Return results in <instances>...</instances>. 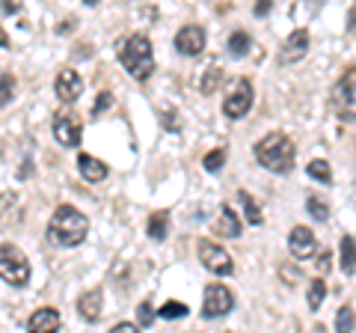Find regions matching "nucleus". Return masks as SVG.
I'll return each mask as SVG.
<instances>
[{
  "label": "nucleus",
  "instance_id": "f03ea898",
  "mask_svg": "<svg viewBox=\"0 0 356 333\" xmlns=\"http://www.w3.org/2000/svg\"><path fill=\"white\" fill-rule=\"evenodd\" d=\"M255 158H259V164L270 173H291L294 158H297L294 140L288 134H282V131L264 134L259 143H255Z\"/></svg>",
  "mask_w": 356,
  "mask_h": 333
},
{
  "label": "nucleus",
  "instance_id": "a878e982",
  "mask_svg": "<svg viewBox=\"0 0 356 333\" xmlns=\"http://www.w3.org/2000/svg\"><path fill=\"white\" fill-rule=\"evenodd\" d=\"M15 95V77L13 75H0V107H6Z\"/></svg>",
  "mask_w": 356,
  "mask_h": 333
},
{
  "label": "nucleus",
  "instance_id": "e433bc0d",
  "mask_svg": "<svg viewBox=\"0 0 356 333\" xmlns=\"http://www.w3.org/2000/svg\"><path fill=\"white\" fill-rule=\"evenodd\" d=\"M0 48H9V36L3 33V27H0Z\"/></svg>",
  "mask_w": 356,
  "mask_h": 333
},
{
  "label": "nucleus",
  "instance_id": "cd10ccee",
  "mask_svg": "<svg viewBox=\"0 0 356 333\" xmlns=\"http://www.w3.org/2000/svg\"><path fill=\"white\" fill-rule=\"evenodd\" d=\"M336 330H356V318H353V309L350 307H341L339 316H336Z\"/></svg>",
  "mask_w": 356,
  "mask_h": 333
},
{
  "label": "nucleus",
  "instance_id": "393cba45",
  "mask_svg": "<svg viewBox=\"0 0 356 333\" xmlns=\"http://www.w3.org/2000/svg\"><path fill=\"white\" fill-rule=\"evenodd\" d=\"M306 208H309L312 217L321 220V224H324V220L330 217V206L324 203V199H318V196H309V199H306Z\"/></svg>",
  "mask_w": 356,
  "mask_h": 333
},
{
  "label": "nucleus",
  "instance_id": "c9c22d12",
  "mask_svg": "<svg viewBox=\"0 0 356 333\" xmlns=\"http://www.w3.org/2000/svg\"><path fill=\"white\" fill-rule=\"evenodd\" d=\"M348 30H356V6L350 9V21H348Z\"/></svg>",
  "mask_w": 356,
  "mask_h": 333
},
{
  "label": "nucleus",
  "instance_id": "2f4dec72",
  "mask_svg": "<svg viewBox=\"0 0 356 333\" xmlns=\"http://www.w3.org/2000/svg\"><path fill=\"white\" fill-rule=\"evenodd\" d=\"M0 9H3L6 15H13V13H21V0H0Z\"/></svg>",
  "mask_w": 356,
  "mask_h": 333
},
{
  "label": "nucleus",
  "instance_id": "b1692460",
  "mask_svg": "<svg viewBox=\"0 0 356 333\" xmlns=\"http://www.w3.org/2000/svg\"><path fill=\"white\" fill-rule=\"evenodd\" d=\"M191 309H187L181 301H166L161 309H158V316L163 318V321H175V318H184Z\"/></svg>",
  "mask_w": 356,
  "mask_h": 333
},
{
  "label": "nucleus",
  "instance_id": "9b49d317",
  "mask_svg": "<svg viewBox=\"0 0 356 333\" xmlns=\"http://www.w3.org/2000/svg\"><path fill=\"white\" fill-rule=\"evenodd\" d=\"M288 250H291V256L300 262V259H312L318 250V238L312 235L309 226H294L288 232Z\"/></svg>",
  "mask_w": 356,
  "mask_h": 333
},
{
  "label": "nucleus",
  "instance_id": "6ab92c4d",
  "mask_svg": "<svg viewBox=\"0 0 356 333\" xmlns=\"http://www.w3.org/2000/svg\"><path fill=\"white\" fill-rule=\"evenodd\" d=\"M229 54H232V57H247V54H250V48H252V39H250V33H243V30H238V33H232V36H229Z\"/></svg>",
  "mask_w": 356,
  "mask_h": 333
},
{
  "label": "nucleus",
  "instance_id": "0eeeda50",
  "mask_svg": "<svg viewBox=\"0 0 356 333\" xmlns=\"http://www.w3.org/2000/svg\"><path fill=\"white\" fill-rule=\"evenodd\" d=\"M232 307H235V295H232L226 286L211 283V286L205 288V301H202V316H205V318L229 316Z\"/></svg>",
  "mask_w": 356,
  "mask_h": 333
},
{
  "label": "nucleus",
  "instance_id": "9d476101",
  "mask_svg": "<svg viewBox=\"0 0 356 333\" xmlns=\"http://www.w3.org/2000/svg\"><path fill=\"white\" fill-rule=\"evenodd\" d=\"M54 93H57V98L63 104H74L77 98H81V93H83L81 75H77L74 69H60L57 77H54Z\"/></svg>",
  "mask_w": 356,
  "mask_h": 333
},
{
  "label": "nucleus",
  "instance_id": "aec40b11",
  "mask_svg": "<svg viewBox=\"0 0 356 333\" xmlns=\"http://www.w3.org/2000/svg\"><path fill=\"white\" fill-rule=\"evenodd\" d=\"M149 235L154 241H163L166 235H170V215H166V212H154L149 217Z\"/></svg>",
  "mask_w": 356,
  "mask_h": 333
},
{
  "label": "nucleus",
  "instance_id": "4be33fe9",
  "mask_svg": "<svg viewBox=\"0 0 356 333\" xmlns=\"http://www.w3.org/2000/svg\"><path fill=\"white\" fill-rule=\"evenodd\" d=\"M238 199H241V206H243V215H247V220L252 226H261L264 224V217H261V212H259V203L247 194V191H241L238 194Z\"/></svg>",
  "mask_w": 356,
  "mask_h": 333
},
{
  "label": "nucleus",
  "instance_id": "1a4fd4ad",
  "mask_svg": "<svg viewBox=\"0 0 356 333\" xmlns=\"http://www.w3.org/2000/svg\"><path fill=\"white\" fill-rule=\"evenodd\" d=\"M54 137H57V143H63L65 149H74L77 143H81V119H77L74 114H69V110H63V114L54 116Z\"/></svg>",
  "mask_w": 356,
  "mask_h": 333
},
{
  "label": "nucleus",
  "instance_id": "a211bd4d",
  "mask_svg": "<svg viewBox=\"0 0 356 333\" xmlns=\"http://www.w3.org/2000/svg\"><path fill=\"white\" fill-rule=\"evenodd\" d=\"M217 232L226 238H241V220L235 217V212H232L229 206L220 208V224H217Z\"/></svg>",
  "mask_w": 356,
  "mask_h": 333
},
{
  "label": "nucleus",
  "instance_id": "4468645a",
  "mask_svg": "<svg viewBox=\"0 0 356 333\" xmlns=\"http://www.w3.org/2000/svg\"><path fill=\"white\" fill-rule=\"evenodd\" d=\"M60 325H63V316H60V309H54V307L36 309L27 321V327L33 333H54V330H60Z\"/></svg>",
  "mask_w": 356,
  "mask_h": 333
},
{
  "label": "nucleus",
  "instance_id": "2eb2a0df",
  "mask_svg": "<svg viewBox=\"0 0 356 333\" xmlns=\"http://www.w3.org/2000/svg\"><path fill=\"white\" fill-rule=\"evenodd\" d=\"M77 170H81V176H83L86 182H102V179H107V164L98 161L95 155H86V152L77 155Z\"/></svg>",
  "mask_w": 356,
  "mask_h": 333
},
{
  "label": "nucleus",
  "instance_id": "4c0bfd02",
  "mask_svg": "<svg viewBox=\"0 0 356 333\" xmlns=\"http://www.w3.org/2000/svg\"><path fill=\"white\" fill-rule=\"evenodd\" d=\"M83 3H86V6H95V3H98V0H83Z\"/></svg>",
  "mask_w": 356,
  "mask_h": 333
},
{
  "label": "nucleus",
  "instance_id": "412c9836",
  "mask_svg": "<svg viewBox=\"0 0 356 333\" xmlns=\"http://www.w3.org/2000/svg\"><path fill=\"white\" fill-rule=\"evenodd\" d=\"M324 297H327V283H324V277H318V280L309 283V295H306V304H309L312 313H315V309H321Z\"/></svg>",
  "mask_w": 356,
  "mask_h": 333
},
{
  "label": "nucleus",
  "instance_id": "ddd939ff",
  "mask_svg": "<svg viewBox=\"0 0 356 333\" xmlns=\"http://www.w3.org/2000/svg\"><path fill=\"white\" fill-rule=\"evenodd\" d=\"M309 54V30H294L291 36L285 39V45H282V51H280V63L282 65H294V63H300Z\"/></svg>",
  "mask_w": 356,
  "mask_h": 333
},
{
  "label": "nucleus",
  "instance_id": "f8f14e48",
  "mask_svg": "<svg viewBox=\"0 0 356 333\" xmlns=\"http://www.w3.org/2000/svg\"><path fill=\"white\" fill-rule=\"evenodd\" d=\"M175 48L184 57H196V54L205 51V30L199 24H187L175 33Z\"/></svg>",
  "mask_w": 356,
  "mask_h": 333
},
{
  "label": "nucleus",
  "instance_id": "f704fd0d",
  "mask_svg": "<svg viewBox=\"0 0 356 333\" xmlns=\"http://www.w3.org/2000/svg\"><path fill=\"white\" fill-rule=\"evenodd\" d=\"M318 268H321V274H324V271L330 268V253H327V250H321V256H318Z\"/></svg>",
  "mask_w": 356,
  "mask_h": 333
},
{
  "label": "nucleus",
  "instance_id": "20e7f679",
  "mask_svg": "<svg viewBox=\"0 0 356 333\" xmlns=\"http://www.w3.org/2000/svg\"><path fill=\"white\" fill-rule=\"evenodd\" d=\"M30 259L24 256V250L15 247V244H0V280L24 288L30 283Z\"/></svg>",
  "mask_w": 356,
  "mask_h": 333
},
{
  "label": "nucleus",
  "instance_id": "72a5a7b5",
  "mask_svg": "<svg viewBox=\"0 0 356 333\" xmlns=\"http://www.w3.org/2000/svg\"><path fill=\"white\" fill-rule=\"evenodd\" d=\"M137 327H140V325H128V321H119V325L113 327V333H134Z\"/></svg>",
  "mask_w": 356,
  "mask_h": 333
},
{
  "label": "nucleus",
  "instance_id": "7ed1b4c3",
  "mask_svg": "<svg viewBox=\"0 0 356 333\" xmlns=\"http://www.w3.org/2000/svg\"><path fill=\"white\" fill-rule=\"evenodd\" d=\"M86 232H89V220L74 206H60L48 224V238L54 244H60V247H77V244H83Z\"/></svg>",
  "mask_w": 356,
  "mask_h": 333
},
{
  "label": "nucleus",
  "instance_id": "f257e3e1",
  "mask_svg": "<svg viewBox=\"0 0 356 333\" xmlns=\"http://www.w3.org/2000/svg\"><path fill=\"white\" fill-rule=\"evenodd\" d=\"M119 63L125 65V72L134 81H149L154 72V51L146 33H131V36L119 39Z\"/></svg>",
  "mask_w": 356,
  "mask_h": 333
},
{
  "label": "nucleus",
  "instance_id": "f3484780",
  "mask_svg": "<svg viewBox=\"0 0 356 333\" xmlns=\"http://www.w3.org/2000/svg\"><path fill=\"white\" fill-rule=\"evenodd\" d=\"M339 268L348 277L356 271V241H353V235H344L341 244H339Z\"/></svg>",
  "mask_w": 356,
  "mask_h": 333
},
{
  "label": "nucleus",
  "instance_id": "423d86ee",
  "mask_svg": "<svg viewBox=\"0 0 356 333\" xmlns=\"http://www.w3.org/2000/svg\"><path fill=\"white\" fill-rule=\"evenodd\" d=\"M252 107V84L247 77H238L235 84H232V90L226 93V102H222V114L229 119H243L250 114Z\"/></svg>",
  "mask_w": 356,
  "mask_h": 333
},
{
  "label": "nucleus",
  "instance_id": "7c9ffc66",
  "mask_svg": "<svg viewBox=\"0 0 356 333\" xmlns=\"http://www.w3.org/2000/svg\"><path fill=\"white\" fill-rule=\"evenodd\" d=\"M110 104H113V93H107V90L98 93V102H95V107H92V116H102Z\"/></svg>",
  "mask_w": 356,
  "mask_h": 333
},
{
  "label": "nucleus",
  "instance_id": "c85d7f7f",
  "mask_svg": "<svg viewBox=\"0 0 356 333\" xmlns=\"http://www.w3.org/2000/svg\"><path fill=\"white\" fill-rule=\"evenodd\" d=\"M154 321V309H152V301H143L140 307H137V325L140 327H149Z\"/></svg>",
  "mask_w": 356,
  "mask_h": 333
},
{
  "label": "nucleus",
  "instance_id": "bb28decb",
  "mask_svg": "<svg viewBox=\"0 0 356 333\" xmlns=\"http://www.w3.org/2000/svg\"><path fill=\"white\" fill-rule=\"evenodd\" d=\"M222 164H226V149H214V152H208L205 158H202V166H205L208 173H217Z\"/></svg>",
  "mask_w": 356,
  "mask_h": 333
},
{
  "label": "nucleus",
  "instance_id": "dca6fc26",
  "mask_svg": "<svg viewBox=\"0 0 356 333\" xmlns=\"http://www.w3.org/2000/svg\"><path fill=\"white\" fill-rule=\"evenodd\" d=\"M77 313H81L83 321H98L102 318V288L86 292L81 301H77Z\"/></svg>",
  "mask_w": 356,
  "mask_h": 333
},
{
  "label": "nucleus",
  "instance_id": "473e14b6",
  "mask_svg": "<svg viewBox=\"0 0 356 333\" xmlns=\"http://www.w3.org/2000/svg\"><path fill=\"white\" fill-rule=\"evenodd\" d=\"M270 6H273V0H259V3H255V15L264 18L267 13H270Z\"/></svg>",
  "mask_w": 356,
  "mask_h": 333
},
{
  "label": "nucleus",
  "instance_id": "39448f33",
  "mask_svg": "<svg viewBox=\"0 0 356 333\" xmlns=\"http://www.w3.org/2000/svg\"><path fill=\"white\" fill-rule=\"evenodd\" d=\"M332 110L339 114V119L344 122H356V69H348L344 72L336 86H332Z\"/></svg>",
  "mask_w": 356,
  "mask_h": 333
},
{
  "label": "nucleus",
  "instance_id": "5701e85b",
  "mask_svg": "<svg viewBox=\"0 0 356 333\" xmlns=\"http://www.w3.org/2000/svg\"><path fill=\"white\" fill-rule=\"evenodd\" d=\"M306 173H309L315 182H324V185H330V182H332V170H330V164H327V161H321V158L312 161V164L306 166Z\"/></svg>",
  "mask_w": 356,
  "mask_h": 333
},
{
  "label": "nucleus",
  "instance_id": "6e6552de",
  "mask_svg": "<svg viewBox=\"0 0 356 333\" xmlns=\"http://www.w3.org/2000/svg\"><path fill=\"white\" fill-rule=\"evenodd\" d=\"M199 259H202L205 268L211 274H217V277H229L232 271H235V262H232V256L220 247V244H214V241H199Z\"/></svg>",
  "mask_w": 356,
  "mask_h": 333
},
{
  "label": "nucleus",
  "instance_id": "c756f323",
  "mask_svg": "<svg viewBox=\"0 0 356 333\" xmlns=\"http://www.w3.org/2000/svg\"><path fill=\"white\" fill-rule=\"evenodd\" d=\"M217 81H220V69H217V65H211V69H208V77H205L202 84H199V90H202L205 95H208V93H214Z\"/></svg>",
  "mask_w": 356,
  "mask_h": 333
}]
</instances>
